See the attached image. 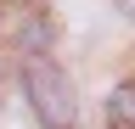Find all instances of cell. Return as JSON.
<instances>
[{"label":"cell","instance_id":"3","mask_svg":"<svg viewBox=\"0 0 135 129\" xmlns=\"http://www.w3.org/2000/svg\"><path fill=\"white\" fill-rule=\"evenodd\" d=\"M118 11H124V17H129V23H135V0H118Z\"/></svg>","mask_w":135,"mask_h":129},{"label":"cell","instance_id":"1","mask_svg":"<svg viewBox=\"0 0 135 129\" xmlns=\"http://www.w3.org/2000/svg\"><path fill=\"white\" fill-rule=\"evenodd\" d=\"M23 84H28V107L40 112L45 129H73L79 107H73V79H68L51 56H28L23 62Z\"/></svg>","mask_w":135,"mask_h":129},{"label":"cell","instance_id":"2","mask_svg":"<svg viewBox=\"0 0 135 129\" xmlns=\"http://www.w3.org/2000/svg\"><path fill=\"white\" fill-rule=\"evenodd\" d=\"M107 129H135V79H124L107 95Z\"/></svg>","mask_w":135,"mask_h":129}]
</instances>
